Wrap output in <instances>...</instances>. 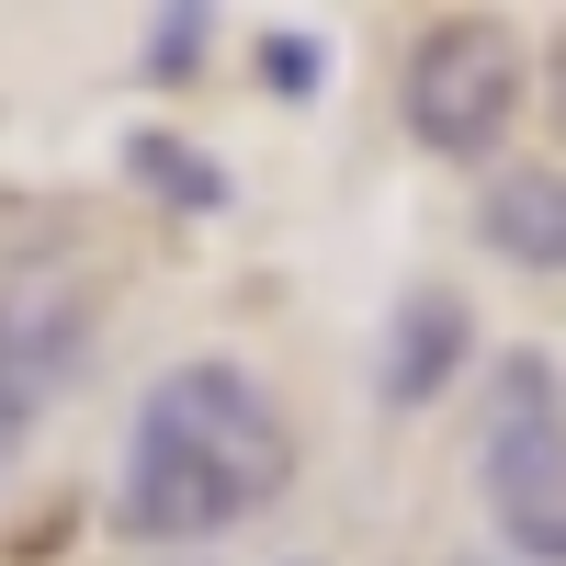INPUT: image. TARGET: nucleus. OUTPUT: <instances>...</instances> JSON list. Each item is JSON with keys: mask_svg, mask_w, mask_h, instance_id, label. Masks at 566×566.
Instances as JSON below:
<instances>
[{"mask_svg": "<svg viewBox=\"0 0 566 566\" xmlns=\"http://www.w3.org/2000/svg\"><path fill=\"white\" fill-rule=\"evenodd\" d=\"M397 114L431 159H488L510 136V114H522V34L488 23V12L419 23L408 69H397Z\"/></svg>", "mask_w": 566, "mask_h": 566, "instance_id": "obj_3", "label": "nucleus"}, {"mask_svg": "<svg viewBox=\"0 0 566 566\" xmlns=\"http://www.w3.org/2000/svg\"><path fill=\"white\" fill-rule=\"evenodd\" d=\"M34 419H45V408H23V397H12V386H0V464H12V453H23V442H34Z\"/></svg>", "mask_w": 566, "mask_h": 566, "instance_id": "obj_10", "label": "nucleus"}, {"mask_svg": "<svg viewBox=\"0 0 566 566\" xmlns=\"http://www.w3.org/2000/svg\"><path fill=\"white\" fill-rule=\"evenodd\" d=\"M80 363H91V295L69 272H12L0 283V386L45 408Z\"/></svg>", "mask_w": 566, "mask_h": 566, "instance_id": "obj_4", "label": "nucleus"}, {"mask_svg": "<svg viewBox=\"0 0 566 566\" xmlns=\"http://www.w3.org/2000/svg\"><path fill=\"white\" fill-rule=\"evenodd\" d=\"M464 340H476V317H464V295H408L397 317H386V363H374V397H386L397 419L408 408H431L442 386H453V363H464Z\"/></svg>", "mask_w": 566, "mask_h": 566, "instance_id": "obj_5", "label": "nucleus"}, {"mask_svg": "<svg viewBox=\"0 0 566 566\" xmlns=\"http://www.w3.org/2000/svg\"><path fill=\"white\" fill-rule=\"evenodd\" d=\"M125 181H136V193H159L170 216H216V205H227V170H216L205 148H181L170 125H136V136H125Z\"/></svg>", "mask_w": 566, "mask_h": 566, "instance_id": "obj_7", "label": "nucleus"}, {"mask_svg": "<svg viewBox=\"0 0 566 566\" xmlns=\"http://www.w3.org/2000/svg\"><path fill=\"white\" fill-rule=\"evenodd\" d=\"M476 239L522 272H566V170H533V159L499 170L488 205H476Z\"/></svg>", "mask_w": 566, "mask_h": 566, "instance_id": "obj_6", "label": "nucleus"}, {"mask_svg": "<svg viewBox=\"0 0 566 566\" xmlns=\"http://www.w3.org/2000/svg\"><path fill=\"white\" fill-rule=\"evenodd\" d=\"M205 69V12H159L148 23V80H193Z\"/></svg>", "mask_w": 566, "mask_h": 566, "instance_id": "obj_8", "label": "nucleus"}, {"mask_svg": "<svg viewBox=\"0 0 566 566\" xmlns=\"http://www.w3.org/2000/svg\"><path fill=\"white\" fill-rule=\"evenodd\" d=\"M476 488H488V522L510 555L566 566V397H555L544 352L499 363V397H488V431H476Z\"/></svg>", "mask_w": 566, "mask_h": 566, "instance_id": "obj_2", "label": "nucleus"}, {"mask_svg": "<svg viewBox=\"0 0 566 566\" xmlns=\"http://www.w3.org/2000/svg\"><path fill=\"white\" fill-rule=\"evenodd\" d=\"M295 488V419L250 363L193 352L148 374V397L125 408V453H114V533L125 544H205L239 533Z\"/></svg>", "mask_w": 566, "mask_h": 566, "instance_id": "obj_1", "label": "nucleus"}, {"mask_svg": "<svg viewBox=\"0 0 566 566\" xmlns=\"http://www.w3.org/2000/svg\"><path fill=\"white\" fill-rule=\"evenodd\" d=\"M261 69L272 91H317V34H261Z\"/></svg>", "mask_w": 566, "mask_h": 566, "instance_id": "obj_9", "label": "nucleus"}]
</instances>
